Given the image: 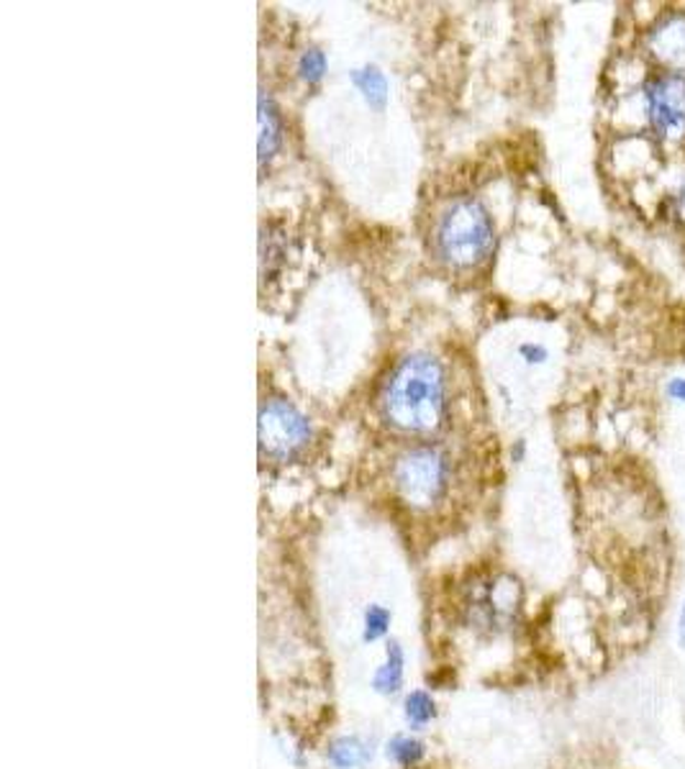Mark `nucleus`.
<instances>
[{
	"instance_id": "f257e3e1",
	"label": "nucleus",
	"mask_w": 685,
	"mask_h": 769,
	"mask_svg": "<svg viewBox=\"0 0 685 769\" xmlns=\"http://www.w3.org/2000/svg\"><path fill=\"white\" fill-rule=\"evenodd\" d=\"M445 370L435 356L411 354L396 364L381 393L383 418L406 434H429L447 406Z\"/></svg>"
},
{
	"instance_id": "f03ea898",
	"label": "nucleus",
	"mask_w": 685,
	"mask_h": 769,
	"mask_svg": "<svg viewBox=\"0 0 685 769\" xmlns=\"http://www.w3.org/2000/svg\"><path fill=\"white\" fill-rule=\"evenodd\" d=\"M493 244V218L475 197H457L437 221L435 249L439 259L450 267H478L491 255Z\"/></svg>"
},
{
	"instance_id": "7ed1b4c3",
	"label": "nucleus",
	"mask_w": 685,
	"mask_h": 769,
	"mask_svg": "<svg viewBox=\"0 0 685 769\" xmlns=\"http://www.w3.org/2000/svg\"><path fill=\"white\" fill-rule=\"evenodd\" d=\"M524 613V590L514 575L493 573L468 585L460 602L462 623L480 637L499 639L518 629Z\"/></svg>"
},
{
	"instance_id": "20e7f679",
	"label": "nucleus",
	"mask_w": 685,
	"mask_h": 769,
	"mask_svg": "<svg viewBox=\"0 0 685 769\" xmlns=\"http://www.w3.org/2000/svg\"><path fill=\"white\" fill-rule=\"evenodd\" d=\"M450 459L435 447H416L398 457L393 485L400 501L414 511H429L445 501L450 490Z\"/></svg>"
},
{
	"instance_id": "39448f33",
	"label": "nucleus",
	"mask_w": 685,
	"mask_h": 769,
	"mask_svg": "<svg viewBox=\"0 0 685 769\" xmlns=\"http://www.w3.org/2000/svg\"><path fill=\"white\" fill-rule=\"evenodd\" d=\"M259 455L275 462H290L309 444V421L286 400H267L259 408Z\"/></svg>"
},
{
	"instance_id": "423d86ee",
	"label": "nucleus",
	"mask_w": 685,
	"mask_h": 769,
	"mask_svg": "<svg viewBox=\"0 0 685 769\" xmlns=\"http://www.w3.org/2000/svg\"><path fill=\"white\" fill-rule=\"evenodd\" d=\"M644 114L652 131L660 137H683L685 133V75L657 73L642 87Z\"/></svg>"
},
{
	"instance_id": "0eeeda50",
	"label": "nucleus",
	"mask_w": 685,
	"mask_h": 769,
	"mask_svg": "<svg viewBox=\"0 0 685 769\" xmlns=\"http://www.w3.org/2000/svg\"><path fill=\"white\" fill-rule=\"evenodd\" d=\"M650 57L665 67V73H683L685 75V11H673L660 15L655 26L647 31Z\"/></svg>"
},
{
	"instance_id": "6e6552de",
	"label": "nucleus",
	"mask_w": 685,
	"mask_h": 769,
	"mask_svg": "<svg viewBox=\"0 0 685 769\" xmlns=\"http://www.w3.org/2000/svg\"><path fill=\"white\" fill-rule=\"evenodd\" d=\"M373 693L381 697H396L406 685V649L398 639L385 641V660L373 672Z\"/></svg>"
},
{
	"instance_id": "1a4fd4ad",
	"label": "nucleus",
	"mask_w": 685,
	"mask_h": 769,
	"mask_svg": "<svg viewBox=\"0 0 685 769\" xmlns=\"http://www.w3.org/2000/svg\"><path fill=\"white\" fill-rule=\"evenodd\" d=\"M373 757L375 744L360 734H342L327 747V762L332 769H365Z\"/></svg>"
},
{
	"instance_id": "9d476101",
	"label": "nucleus",
	"mask_w": 685,
	"mask_h": 769,
	"mask_svg": "<svg viewBox=\"0 0 685 769\" xmlns=\"http://www.w3.org/2000/svg\"><path fill=\"white\" fill-rule=\"evenodd\" d=\"M282 139V121L280 110L275 106L270 95L259 93V170L272 160L275 152L280 149Z\"/></svg>"
},
{
	"instance_id": "9b49d317",
	"label": "nucleus",
	"mask_w": 685,
	"mask_h": 769,
	"mask_svg": "<svg viewBox=\"0 0 685 769\" xmlns=\"http://www.w3.org/2000/svg\"><path fill=\"white\" fill-rule=\"evenodd\" d=\"M400 713H404V720L408 726V731H424V728L431 726L439 716V705L437 697L429 693V690L416 687L411 693L404 695V703H400Z\"/></svg>"
},
{
	"instance_id": "f8f14e48",
	"label": "nucleus",
	"mask_w": 685,
	"mask_h": 769,
	"mask_svg": "<svg viewBox=\"0 0 685 769\" xmlns=\"http://www.w3.org/2000/svg\"><path fill=\"white\" fill-rule=\"evenodd\" d=\"M383 751H385V759L400 769H414L427 759V744H424L419 736H414L411 731L393 734L390 739L385 741Z\"/></svg>"
},
{
	"instance_id": "ddd939ff",
	"label": "nucleus",
	"mask_w": 685,
	"mask_h": 769,
	"mask_svg": "<svg viewBox=\"0 0 685 769\" xmlns=\"http://www.w3.org/2000/svg\"><path fill=\"white\" fill-rule=\"evenodd\" d=\"M393 623V613L381 602H373V606L365 608V616H362V641L365 644H377V641L388 639Z\"/></svg>"
},
{
	"instance_id": "4468645a",
	"label": "nucleus",
	"mask_w": 685,
	"mask_h": 769,
	"mask_svg": "<svg viewBox=\"0 0 685 769\" xmlns=\"http://www.w3.org/2000/svg\"><path fill=\"white\" fill-rule=\"evenodd\" d=\"M352 81H354V85L360 87V93L365 95L370 106L381 108L385 98H388V85H385V77H383L381 70H375V67L357 70V73L352 75Z\"/></svg>"
},
{
	"instance_id": "2eb2a0df",
	"label": "nucleus",
	"mask_w": 685,
	"mask_h": 769,
	"mask_svg": "<svg viewBox=\"0 0 685 769\" xmlns=\"http://www.w3.org/2000/svg\"><path fill=\"white\" fill-rule=\"evenodd\" d=\"M324 67H327V60H324V54H321L319 50H309L301 57V65H298V70H301V75H303V81H309V83H317L321 81V75H324Z\"/></svg>"
},
{
	"instance_id": "dca6fc26",
	"label": "nucleus",
	"mask_w": 685,
	"mask_h": 769,
	"mask_svg": "<svg viewBox=\"0 0 685 769\" xmlns=\"http://www.w3.org/2000/svg\"><path fill=\"white\" fill-rule=\"evenodd\" d=\"M518 354H522V360L526 364H542V362H547V356H549V352L542 344H522L518 346Z\"/></svg>"
},
{
	"instance_id": "f3484780",
	"label": "nucleus",
	"mask_w": 685,
	"mask_h": 769,
	"mask_svg": "<svg viewBox=\"0 0 685 769\" xmlns=\"http://www.w3.org/2000/svg\"><path fill=\"white\" fill-rule=\"evenodd\" d=\"M665 393H667V398H671V400H675V403H685V377H673V380H667Z\"/></svg>"
},
{
	"instance_id": "a211bd4d",
	"label": "nucleus",
	"mask_w": 685,
	"mask_h": 769,
	"mask_svg": "<svg viewBox=\"0 0 685 769\" xmlns=\"http://www.w3.org/2000/svg\"><path fill=\"white\" fill-rule=\"evenodd\" d=\"M675 647L685 652V596L678 608V616H675Z\"/></svg>"
},
{
	"instance_id": "6ab92c4d",
	"label": "nucleus",
	"mask_w": 685,
	"mask_h": 769,
	"mask_svg": "<svg viewBox=\"0 0 685 769\" xmlns=\"http://www.w3.org/2000/svg\"><path fill=\"white\" fill-rule=\"evenodd\" d=\"M678 209H681V213H685V178H683V185H681V197H678Z\"/></svg>"
}]
</instances>
